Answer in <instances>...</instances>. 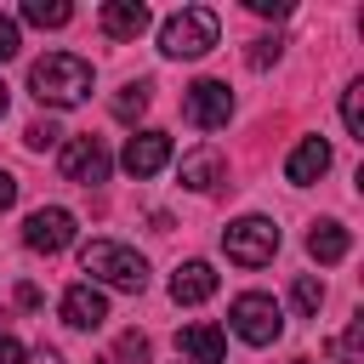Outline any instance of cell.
<instances>
[{"label": "cell", "instance_id": "cell-20", "mask_svg": "<svg viewBox=\"0 0 364 364\" xmlns=\"http://www.w3.org/2000/svg\"><path fill=\"white\" fill-rule=\"evenodd\" d=\"M341 125L364 142V80H353V85L341 91Z\"/></svg>", "mask_w": 364, "mask_h": 364}, {"label": "cell", "instance_id": "cell-30", "mask_svg": "<svg viewBox=\"0 0 364 364\" xmlns=\"http://www.w3.org/2000/svg\"><path fill=\"white\" fill-rule=\"evenodd\" d=\"M17 307H40V290L34 284H17Z\"/></svg>", "mask_w": 364, "mask_h": 364}, {"label": "cell", "instance_id": "cell-8", "mask_svg": "<svg viewBox=\"0 0 364 364\" xmlns=\"http://www.w3.org/2000/svg\"><path fill=\"white\" fill-rule=\"evenodd\" d=\"M63 182H80V188H97V182H108V148H102V136H68L63 142Z\"/></svg>", "mask_w": 364, "mask_h": 364}, {"label": "cell", "instance_id": "cell-1", "mask_svg": "<svg viewBox=\"0 0 364 364\" xmlns=\"http://www.w3.org/2000/svg\"><path fill=\"white\" fill-rule=\"evenodd\" d=\"M28 91L40 108H80L91 97V63L74 51H46L28 68Z\"/></svg>", "mask_w": 364, "mask_h": 364}, {"label": "cell", "instance_id": "cell-31", "mask_svg": "<svg viewBox=\"0 0 364 364\" xmlns=\"http://www.w3.org/2000/svg\"><path fill=\"white\" fill-rule=\"evenodd\" d=\"M6 102H11V97H6V85H0V119H6Z\"/></svg>", "mask_w": 364, "mask_h": 364}, {"label": "cell", "instance_id": "cell-27", "mask_svg": "<svg viewBox=\"0 0 364 364\" xmlns=\"http://www.w3.org/2000/svg\"><path fill=\"white\" fill-rule=\"evenodd\" d=\"M11 205H17V176L0 171V210H11Z\"/></svg>", "mask_w": 364, "mask_h": 364}, {"label": "cell", "instance_id": "cell-15", "mask_svg": "<svg viewBox=\"0 0 364 364\" xmlns=\"http://www.w3.org/2000/svg\"><path fill=\"white\" fill-rule=\"evenodd\" d=\"M176 347H182L193 364H222V358H228V336H222L216 324H188V330L176 336Z\"/></svg>", "mask_w": 364, "mask_h": 364}, {"label": "cell", "instance_id": "cell-4", "mask_svg": "<svg viewBox=\"0 0 364 364\" xmlns=\"http://www.w3.org/2000/svg\"><path fill=\"white\" fill-rule=\"evenodd\" d=\"M222 250H228V262H239V267H267L273 250H279L273 216H239V222H228V228H222Z\"/></svg>", "mask_w": 364, "mask_h": 364}, {"label": "cell", "instance_id": "cell-23", "mask_svg": "<svg viewBox=\"0 0 364 364\" xmlns=\"http://www.w3.org/2000/svg\"><path fill=\"white\" fill-rule=\"evenodd\" d=\"M142 358H148V336H142V330H125V336H119L114 364H142Z\"/></svg>", "mask_w": 364, "mask_h": 364}, {"label": "cell", "instance_id": "cell-19", "mask_svg": "<svg viewBox=\"0 0 364 364\" xmlns=\"http://www.w3.org/2000/svg\"><path fill=\"white\" fill-rule=\"evenodd\" d=\"M358 347H364V318H353L347 336L324 341V364H358Z\"/></svg>", "mask_w": 364, "mask_h": 364}, {"label": "cell", "instance_id": "cell-9", "mask_svg": "<svg viewBox=\"0 0 364 364\" xmlns=\"http://www.w3.org/2000/svg\"><path fill=\"white\" fill-rule=\"evenodd\" d=\"M119 165H125L136 182L154 176V171H165V165H171V136H165V131H136V136H125Z\"/></svg>", "mask_w": 364, "mask_h": 364}, {"label": "cell", "instance_id": "cell-26", "mask_svg": "<svg viewBox=\"0 0 364 364\" xmlns=\"http://www.w3.org/2000/svg\"><path fill=\"white\" fill-rule=\"evenodd\" d=\"M256 17H290V0H245Z\"/></svg>", "mask_w": 364, "mask_h": 364}, {"label": "cell", "instance_id": "cell-17", "mask_svg": "<svg viewBox=\"0 0 364 364\" xmlns=\"http://www.w3.org/2000/svg\"><path fill=\"white\" fill-rule=\"evenodd\" d=\"M68 17H74L68 0H23V23H34V28H63Z\"/></svg>", "mask_w": 364, "mask_h": 364}, {"label": "cell", "instance_id": "cell-10", "mask_svg": "<svg viewBox=\"0 0 364 364\" xmlns=\"http://www.w3.org/2000/svg\"><path fill=\"white\" fill-rule=\"evenodd\" d=\"M63 324L68 330H102L108 324V296L97 284H68L63 290Z\"/></svg>", "mask_w": 364, "mask_h": 364}, {"label": "cell", "instance_id": "cell-33", "mask_svg": "<svg viewBox=\"0 0 364 364\" xmlns=\"http://www.w3.org/2000/svg\"><path fill=\"white\" fill-rule=\"evenodd\" d=\"M296 364H307V358H296Z\"/></svg>", "mask_w": 364, "mask_h": 364}, {"label": "cell", "instance_id": "cell-2", "mask_svg": "<svg viewBox=\"0 0 364 364\" xmlns=\"http://www.w3.org/2000/svg\"><path fill=\"white\" fill-rule=\"evenodd\" d=\"M80 267L91 273L85 284H114V290H131V296L148 284V262L131 245H119V239H91L80 250Z\"/></svg>", "mask_w": 364, "mask_h": 364}, {"label": "cell", "instance_id": "cell-16", "mask_svg": "<svg viewBox=\"0 0 364 364\" xmlns=\"http://www.w3.org/2000/svg\"><path fill=\"white\" fill-rule=\"evenodd\" d=\"M347 250H353V233H347L341 222H313V233H307V256H313V262L330 267V262H341Z\"/></svg>", "mask_w": 364, "mask_h": 364}, {"label": "cell", "instance_id": "cell-6", "mask_svg": "<svg viewBox=\"0 0 364 364\" xmlns=\"http://www.w3.org/2000/svg\"><path fill=\"white\" fill-rule=\"evenodd\" d=\"M74 233H80V228H74V210H63V205H40V210H28V222H23V245L40 250V256L68 250Z\"/></svg>", "mask_w": 364, "mask_h": 364}, {"label": "cell", "instance_id": "cell-21", "mask_svg": "<svg viewBox=\"0 0 364 364\" xmlns=\"http://www.w3.org/2000/svg\"><path fill=\"white\" fill-rule=\"evenodd\" d=\"M290 301H296V313H301V318H313V313L324 307V284H318L313 273H301V279L290 284Z\"/></svg>", "mask_w": 364, "mask_h": 364}, {"label": "cell", "instance_id": "cell-24", "mask_svg": "<svg viewBox=\"0 0 364 364\" xmlns=\"http://www.w3.org/2000/svg\"><path fill=\"white\" fill-rule=\"evenodd\" d=\"M57 136H63V131H57V125H51V119H34V125H28V131H23V142H28V148H34V154H46V148H57Z\"/></svg>", "mask_w": 364, "mask_h": 364}, {"label": "cell", "instance_id": "cell-28", "mask_svg": "<svg viewBox=\"0 0 364 364\" xmlns=\"http://www.w3.org/2000/svg\"><path fill=\"white\" fill-rule=\"evenodd\" d=\"M0 364H23V347L11 336H0Z\"/></svg>", "mask_w": 364, "mask_h": 364}, {"label": "cell", "instance_id": "cell-18", "mask_svg": "<svg viewBox=\"0 0 364 364\" xmlns=\"http://www.w3.org/2000/svg\"><path fill=\"white\" fill-rule=\"evenodd\" d=\"M148 102H154V85H148V80H131V85L114 97V119H125V125H131V119H142V114H148Z\"/></svg>", "mask_w": 364, "mask_h": 364}, {"label": "cell", "instance_id": "cell-13", "mask_svg": "<svg viewBox=\"0 0 364 364\" xmlns=\"http://www.w3.org/2000/svg\"><path fill=\"white\" fill-rule=\"evenodd\" d=\"M222 176H228V159H222L216 148H193V154H182V188L210 193Z\"/></svg>", "mask_w": 364, "mask_h": 364}, {"label": "cell", "instance_id": "cell-25", "mask_svg": "<svg viewBox=\"0 0 364 364\" xmlns=\"http://www.w3.org/2000/svg\"><path fill=\"white\" fill-rule=\"evenodd\" d=\"M17 46H23L17 17H6V11H0V63H6V57H17Z\"/></svg>", "mask_w": 364, "mask_h": 364}, {"label": "cell", "instance_id": "cell-29", "mask_svg": "<svg viewBox=\"0 0 364 364\" xmlns=\"http://www.w3.org/2000/svg\"><path fill=\"white\" fill-rule=\"evenodd\" d=\"M23 364H63V353H57V347H34Z\"/></svg>", "mask_w": 364, "mask_h": 364}, {"label": "cell", "instance_id": "cell-11", "mask_svg": "<svg viewBox=\"0 0 364 364\" xmlns=\"http://www.w3.org/2000/svg\"><path fill=\"white\" fill-rule=\"evenodd\" d=\"M324 171H330V142L324 136H301L290 148V159H284V182L290 188H313Z\"/></svg>", "mask_w": 364, "mask_h": 364}, {"label": "cell", "instance_id": "cell-32", "mask_svg": "<svg viewBox=\"0 0 364 364\" xmlns=\"http://www.w3.org/2000/svg\"><path fill=\"white\" fill-rule=\"evenodd\" d=\"M97 364H114V358H97Z\"/></svg>", "mask_w": 364, "mask_h": 364}, {"label": "cell", "instance_id": "cell-14", "mask_svg": "<svg viewBox=\"0 0 364 364\" xmlns=\"http://www.w3.org/2000/svg\"><path fill=\"white\" fill-rule=\"evenodd\" d=\"M148 28V6L142 0H108L102 6V34L108 40H136Z\"/></svg>", "mask_w": 364, "mask_h": 364}, {"label": "cell", "instance_id": "cell-5", "mask_svg": "<svg viewBox=\"0 0 364 364\" xmlns=\"http://www.w3.org/2000/svg\"><path fill=\"white\" fill-rule=\"evenodd\" d=\"M228 324H233V336L250 341V347H273V341L284 336V313H279V301L262 296V290H245V296L228 307Z\"/></svg>", "mask_w": 364, "mask_h": 364}, {"label": "cell", "instance_id": "cell-3", "mask_svg": "<svg viewBox=\"0 0 364 364\" xmlns=\"http://www.w3.org/2000/svg\"><path fill=\"white\" fill-rule=\"evenodd\" d=\"M216 34H222V23L210 6H182L159 23V51L165 57H205L216 46Z\"/></svg>", "mask_w": 364, "mask_h": 364}, {"label": "cell", "instance_id": "cell-7", "mask_svg": "<svg viewBox=\"0 0 364 364\" xmlns=\"http://www.w3.org/2000/svg\"><path fill=\"white\" fill-rule=\"evenodd\" d=\"M182 114H188L199 131L228 125V119H233V91H228V80H193V85L182 91Z\"/></svg>", "mask_w": 364, "mask_h": 364}, {"label": "cell", "instance_id": "cell-22", "mask_svg": "<svg viewBox=\"0 0 364 364\" xmlns=\"http://www.w3.org/2000/svg\"><path fill=\"white\" fill-rule=\"evenodd\" d=\"M279 51H284V40H279V34H262V40H250L245 63H250V68H267V63H279Z\"/></svg>", "mask_w": 364, "mask_h": 364}, {"label": "cell", "instance_id": "cell-12", "mask_svg": "<svg viewBox=\"0 0 364 364\" xmlns=\"http://www.w3.org/2000/svg\"><path fill=\"white\" fill-rule=\"evenodd\" d=\"M216 296V267L210 262H182L176 273H171V301L176 307H199V301H210Z\"/></svg>", "mask_w": 364, "mask_h": 364}]
</instances>
